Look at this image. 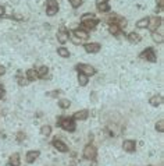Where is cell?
Wrapping results in <instances>:
<instances>
[{
    "mask_svg": "<svg viewBox=\"0 0 164 166\" xmlns=\"http://www.w3.org/2000/svg\"><path fill=\"white\" fill-rule=\"evenodd\" d=\"M17 81H18V84H20V85H26V83H28V80H25V78H21L20 74H17Z\"/></svg>",
    "mask_w": 164,
    "mask_h": 166,
    "instance_id": "1f68e13d",
    "label": "cell"
},
{
    "mask_svg": "<svg viewBox=\"0 0 164 166\" xmlns=\"http://www.w3.org/2000/svg\"><path fill=\"white\" fill-rule=\"evenodd\" d=\"M96 155H97V150H96L92 144H89V145H86L85 148H84V158H85V159L93 161L96 158Z\"/></svg>",
    "mask_w": 164,
    "mask_h": 166,
    "instance_id": "7a4b0ae2",
    "label": "cell"
},
{
    "mask_svg": "<svg viewBox=\"0 0 164 166\" xmlns=\"http://www.w3.org/2000/svg\"><path fill=\"white\" fill-rule=\"evenodd\" d=\"M77 70H78L79 73H84L88 77L96 74V69L95 67H92L91 64H78V66H77Z\"/></svg>",
    "mask_w": 164,
    "mask_h": 166,
    "instance_id": "277c9868",
    "label": "cell"
},
{
    "mask_svg": "<svg viewBox=\"0 0 164 166\" xmlns=\"http://www.w3.org/2000/svg\"><path fill=\"white\" fill-rule=\"evenodd\" d=\"M104 3H107V0H96V4H104Z\"/></svg>",
    "mask_w": 164,
    "mask_h": 166,
    "instance_id": "8d00e7d4",
    "label": "cell"
},
{
    "mask_svg": "<svg viewBox=\"0 0 164 166\" xmlns=\"http://www.w3.org/2000/svg\"><path fill=\"white\" fill-rule=\"evenodd\" d=\"M141 57L142 59H145L146 62H150V63H154L156 62V53H154V50L152 49V48H148V49H145L143 52L141 53Z\"/></svg>",
    "mask_w": 164,
    "mask_h": 166,
    "instance_id": "5b68a950",
    "label": "cell"
},
{
    "mask_svg": "<svg viewBox=\"0 0 164 166\" xmlns=\"http://www.w3.org/2000/svg\"><path fill=\"white\" fill-rule=\"evenodd\" d=\"M38 71V78H46L49 76V69L46 66H42L39 70H36Z\"/></svg>",
    "mask_w": 164,
    "mask_h": 166,
    "instance_id": "ac0fdd59",
    "label": "cell"
},
{
    "mask_svg": "<svg viewBox=\"0 0 164 166\" xmlns=\"http://www.w3.org/2000/svg\"><path fill=\"white\" fill-rule=\"evenodd\" d=\"M70 3H71V6L74 7V9H78L82 4V0H70Z\"/></svg>",
    "mask_w": 164,
    "mask_h": 166,
    "instance_id": "f546056e",
    "label": "cell"
},
{
    "mask_svg": "<svg viewBox=\"0 0 164 166\" xmlns=\"http://www.w3.org/2000/svg\"><path fill=\"white\" fill-rule=\"evenodd\" d=\"M84 49L88 52V53H97L100 50V43H85L84 45Z\"/></svg>",
    "mask_w": 164,
    "mask_h": 166,
    "instance_id": "8fae6325",
    "label": "cell"
},
{
    "mask_svg": "<svg viewBox=\"0 0 164 166\" xmlns=\"http://www.w3.org/2000/svg\"><path fill=\"white\" fill-rule=\"evenodd\" d=\"M81 24H82V30H95L96 28V25L99 24V20L97 18H89V20H84V21H81Z\"/></svg>",
    "mask_w": 164,
    "mask_h": 166,
    "instance_id": "8992f818",
    "label": "cell"
},
{
    "mask_svg": "<svg viewBox=\"0 0 164 166\" xmlns=\"http://www.w3.org/2000/svg\"><path fill=\"white\" fill-rule=\"evenodd\" d=\"M108 31H110V34L115 35V37H118V35H120V32H121V30H120V27H118L117 24H110Z\"/></svg>",
    "mask_w": 164,
    "mask_h": 166,
    "instance_id": "44dd1931",
    "label": "cell"
},
{
    "mask_svg": "<svg viewBox=\"0 0 164 166\" xmlns=\"http://www.w3.org/2000/svg\"><path fill=\"white\" fill-rule=\"evenodd\" d=\"M57 39H59L60 43H66L67 41L70 39V34L64 27H61L59 30V32H57Z\"/></svg>",
    "mask_w": 164,
    "mask_h": 166,
    "instance_id": "ba28073f",
    "label": "cell"
},
{
    "mask_svg": "<svg viewBox=\"0 0 164 166\" xmlns=\"http://www.w3.org/2000/svg\"><path fill=\"white\" fill-rule=\"evenodd\" d=\"M57 53H59L61 57H68L70 56V52L66 49V48H59V49H57Z\"/></svg>",
    "mask_w": 164,
    "mask_h": 166,
    "instance_id": "484cf974",
    "label": "cell"
},
{
    "mask_svg": "<svg viewBox=\"0 0 164 166\" xmlns=\"http://www.w3.org/2000/svg\"><path fill=\"white\" fill-rule=\"evenodd\" d=\"M40 133H42V136H50V133H52V127L43 126L42 129H40Z\"/></svg>",
    "mask_w": 164,
    "mask_h": 166,
    "instance_id": "4316f807",
    "label": "cell"
},
{
    "mask_svg": "<svg viewBox=\"0 0 164 166\" xmlns=\"http://www.w3.org/2000/svg\"><path fill=\"white\" fill-rule=\"evenodd\" d=\"M128 41L131 43H139V42H141V35L136 34V32H131L128 35Z\"/></svg>",
    "mask_w": 164,
    "mask_h": 166,
    "instance_id": "d6986e66",
    "label": "cell"
},
{
    "mask_svg": "<svg viewBox=\"0 0 164 166\" xmlns=\"http://www.w3.org/2000/svg\"><path fill=\"white\" fill-rule=\"evenodd\" d=\"M117 25L120 27V30H122V28H125L127 27V20L125 18H118V21H117Z\"/></svg>",
    "mask_w": 164,
    "mask_h": 166,
    "instance_id": "f1b7e54d",
    "label": "cell"
},
{
    "mask_svg": "<svg viewBox=\"0 0 164 166\" xmlns=\"http://www.w3.org/2000/svg\"><path fill=\"white\" fill-rule=\"evenodd\" d=\"M156 130L160 131V133H163V131H164V122H163V120H159L157 123H156Z\"/></svg>",
    "mask_w": 164,
    "mask_h": 166,
    "instance_id": "83f0119b",
    "label": "cell"
},
{
    "mask_svg": "<svg viewBox=\"0 0 164 166\" xmlns=\"http://www.w3.org/2000/svg\"><path fill=\"white\" fill-rule=\"evenodd\" d=\"M97 10L100 11V13H107V11H110V6H108L107 3L99 4V6H97Z\"/></svg>",
    "mask_w": 164,
    "mask_h": 166,
    "instance_id": "d4e9b609",
    "label": "cell"
},
{
    "mask_svg": "<svg viewBox=\"0 0 164 166\" xmlns=\"http://www.w3.org/2000/svg\"><path fill=\"white\" fill-rule=\"evenodd\" d=\"M10 163L11 166H18L20 165V155L18 154H13V155L10 156Z\"/></svg>",
    "mask_w": 164,
    "mask_h": 166,
    "instance_id": "7402d4cb",
    "label": "cell"
},
{
    "mask_svg": "<svg viewBox=\"0 0 164 166\" xmlns=\"http://www.w3.org/2000/svg\"><path fill=\"white\" fill-rule=\"evenodd\" d=\"M26 80L28 81H35L38 80V71L33 69H29L28 71H26Z\"/></svg>",
    "mask_w": 164,
    "mask_h": 166,
    "instance_id": "e0dca14e",
    "label": "cell"
},
{
    "mask_svg": "<svg viewBox=\"0 0 164 166\" xmlns=\"http://www.w3.org/2000/svg\"><path fill=\"white\" fill-rule=\"evenodd\" d=\"M152 38H153L154 42H157V43H163V31H153L152 32Z\"/></svg>",
    "mask_w": 164,
    "mask_h": 166,
    "instance_id": "2e32d148",
    "label": "cell"
},
{
    "mask_svg": "<svg viewBox=\"0 0 164 166\" xmlns=\"http://www.w3.org/2000/svg\"><path fill=\"white\" fill-rule=\"evenodd\" d=\"M160 24H161V18L160 17H150V18H149V25H148V28H150V31L152 32H153V31H156L157 30L159 27H160Z\"/></svg>",
    "mask_w": 164,
    "mask_h": 166,
    "instance_id": "52a82bcc",
    "label": "cell"
},
{
    "mask_svg": "<svg viewBox=\"0 0 164 166\" xmlns=\"http://www.w3.org/2000/svg\"><path fill=\"white\" fill-rule=\"evenodd\" d=\"M89 117V112L88 110H78V112L74 113L72 119L74 120H86Z\"/></svg>",
    "mask_w": 164,
    "mask_h": 166,
    "instance_id": "4fadbf2b",
    "label": "cell"
},
{
    "mask_svg": "<svg viewBox=\"0 0 164 166\" xmlns=\"http://www.w3.org/2000/svg\"><path fill=\"white\" fill-rule=\"evenodd\" d=\"M149 103H150L152 106L157 108V106H160L161 103H163V98H161L160 95H154V97H152V98H150V101H149Z\"/></svg>",
    "mask_w": 164,
    "mask_h": 166,
    "instance_id": "9a60e30c",
    "label": "cell"
},
{
    "mask_svg": "<svg viewBox=\"0 0 164 166\" xmlns=\"http://www.w3.org/2000/svg\"><path fill=\"white\" fill-rule=\"evenodd\" d=\"M4 95H6V91H4L3 87L0 85V98H4Z\"/></svg>",
    "mask_w": 164,
    "mask_h": 166,
    "instance_id": "836d02e7",
    "label": "cell"
},
{
    "mask_svg": "<svg viewBox=\"0 0 164 166\" xmlns=\"http://www.w3.org/2000/svg\"><path fill=\"white\" fill-rule=\"evenodd\" d=\"M4 73H6V67H4V66H0V77L3 76Z\"/></svg>",
    "mask_w": 164,
    "mask_h": 166,
    "instance_id": "d590c367",
    "label": "cell"
},
{
    "mask_svg": "<svg viewBox=\"0 0 164 166\" xmlns=\"http://www.w3.org/2000/svg\"><path fill=\"white\" fill-rule=\"evenodd\" d=\"M156 2H157L159 9H163V7H164V0H156Z\"/></svg>",
    "mask_w": 164,
    "mask_h": 166,
    "instance_id": "e575fe53",
    "label": "cell"
},
{
    "mask_svg": "<svg viewBox=\"0 0 164 166\" xmlns=\"http://www.w3.org/2000/svg\"><path fill=\"white\" fill-rule=\"evenodd\" d=\"M88 81H89V77L88 76H85L84 73H79L78 74V83H79V85H81V87H85L86 84H88Z\"/></svg>",
    "mask_w": 164,
    "mask_h": 166,
    "instance_id": "ffe728a7",
    "label": "cell"
},
{
    "mask_svg": "<svg viewBox=\"0 0 164 166\" xmlns=\"http://www.w3.org/2000/svg\"><path fill=\"white\" fill-rule=\"evenodd\" d=\"M4 11H6V10H4V7H3V6H0V17L4 16Z\"/></svg>",
    "mask_w": 164,
    "mask_h": 166,
    "instance_id": "74e56055",
    "label": "cell"
},
{
    "mask_svg": "<svg viewBox=\"0 0 164 166\" xmlns=\"http://www.w3.org/2000/svg\"><path fill=\"white\" fill-rule=\"evenodd\" d=\"M59 11V3L57 0H46V14L47 16H54Z\"/></svg>",
    "mask_w": 164,
    "mask_h": 166,
    "instance_id": "3957f363",
    "label": "cell"
},
{
    "mask_svg": "<svg viewBox=\"0 0 164 166\" xmlns=\"http://www.w3.org/2000/svg\"><path fill=\"white\" fill-rule=\"evenodd\" d=\"M89 18H95V14H93V13H85L84 16H82L81 21H84V20H89Z\"/></svg>",
    "mask_w": 164,
    "mask_h": 166,
    "instance_id": "4dcf8cb0",
    "label": "cell"
},
{
    "mask_svg": "<svg viewBox=\"0 0 164 166\" xmlns=\"http://www.w3.org/2000/svg\"><path fill=\"white\" fill-rule=\"evenodd\" d=\"M39 155H40L39 151H28V154H26V162L28 163L35 162V161L39 158Z\"/></svg>",
    "mask_w": 164,
    "mask_h": 166,
    "instance_id": "5bb4252c",
    "label": "cell"
},
{
    "mask_svg": "<svg viewBox=\"0 0 164 166\" xmlns=\"http://www.w3.org/2000/svg\"><path fill=\"white\" fill-rule=\"evenodd\" d=\"M148 25H149V18H146V17L136 23V27L138 28H148Z\"/></svg>",
    "mask_w": 164,
    "mask_h": 166,
    "instance_id": "603a6c76",
    "label": "cell"
},
{
    "mask_svg": "<svg viewBox=\"0 0 164 166\" xmlns=\"http://www.w3.org/2000/svg\"><path fill=\"white\" fill-rule=\"evenodd\" d=\"M57 126H60L63 130H66V131H75L77 126H75V120L72 119V117H68V116H59L57 117Z\"/></svg>",
    "mask_w": 164,
    "mask_h": 166,
    "instance_id": "6da1fadb",
    "label": "cell"
},
{
    "mask_svg": "<svg viewBox=\"0 0 164 166\" xmlns=\"http://www.w3.org/2000/svg\"><path fill=\"white\" fill-rule=\"evenodd\" d=\"M59 106L61 108V109H68V108L71 106V102H70L68 99H60Z\"/></svg>",
    "mask_w": 164,
    "mask_h": 166,
    "instance_id": "cb8c5ba5",
    "label": "cell"
},
{
    "mask_svg": "<svg viewBox=\"0 0 164 166\" xmlns=\"http://www.w3.org/2000/svg\"><path fill=\"white\" fill-rule=\"evenodd\" d=\"M53 147L56 148L57 151H60V152H68V147L66 145V144L63 143L61 140H57V138H54L53 140Z\"/></svg>",
    "mask_w": 164,
    "mask_h": 166,
    "instance_id": "9c48e42d",
    "label": "cell"
},
{
    "mask_svg": "<svg viewBox=\"0 0 164 166\" xmlns=\"http://www.w3.org/2000/svg\"><path fill=\"white\" fill-rule=\"evenodd\" d=\"M59 94H60V91H52V92H47V95H49V97H52V98H56Z\"/></svg>",
    "mask_w": 164,
    "mask_h": 166,
    "instance_id": "d6a6232c",
    "label": "cell"
},
{
    "mask_svg": "<svg viewBox=\"0 0 164 166\" xmlns=\"http://www.w3.org/2000/svg\"><path fill=\"white\" fill-rule=\"evenodd\" d=\"M122 148H124V151H127V152L132 154V152H135L136 144H135L134 140H125L124 144H122Z\"/></svg>",
    "mask_w": 164,
    "mask_h": 166,
    "instance_id": "30bf717a",
    "label": "cell"
},
{
    "mask_svg": "<svg viewBox=\"0 0 164 166\" xmlns=\"http://www.w3.org/2000/svg\"><path fill=\"white\" fill-rule=\"evenodd\" d=\"M74 37L77 38V39H79V41H85V39H88L89 38V34H88V31L86 30H75L74 31Z\"/></svg>",
    "mask_w": 164,
    "mask_h": 166,
    "instance_id": "7c38bea8",
    "label": "cell"
}]
</instances>
